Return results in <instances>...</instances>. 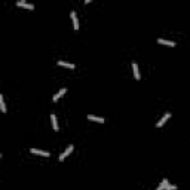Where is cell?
<instances>
[{"label": "cell", "instance_id": "cell-1", "mask_svg": "<svg viewBox=\"0 0 190 190\" xmlns=\"http://www.w3.org/2000/svg\"><path fill=\"white\" fill-rule=\"evenodd\" d=\"M73 149H74V147H73V144H71V146H68V147L65 149V151H63V153L58 156V161H59V162H63L64 159H65V157H67V156H68V155H70L71 151H73Z\"/></svg>", "mask_w": 190, "mask_h": 190}, {"label": "cell", "instance_id": "cell-2", "mask_svg": "<svg viewBox=\"0 0 190 190\" xmlns=\"http://www.w3.org/2000/svg\"><path fill=\"white\" fill-rule=\"evenodd\" d=\"M70 17H71V21H73V27H74V30H79V19H77V15H76L74 11L70 12Z\"/></svg>", "mask_w": 190, "mask_h": 190}, {"label": "cell", "instance_id": "cell-3", "mask_svg": "<svg viewBox=\"0 0 190 190\" xmlns=\"http://www.w3.org/2000/svg\"><path fill=\"white\" fill-rule=\"evenodd\" d=\"M17 6H21V7H27V9H34V5H33V3L24 2V0H18V2H17Z\"/></svg>", "mask_w": 190, "mask_h": 190}, {"label": "cell", "instance_id": "cell-4", "mask_svg": "<svg viewBox=\"0 0 190 190\" xmlns=\"http://www.w3.org/2000/svg\"><path fill=\"white\" fill-rule=\"evenodd\" d=\"M33 155H39V156H45V157H49V151H43V150H39V149H31L30 150Z\"/></svg>", "mask_w": 190, "mask_h": 190}, {"label": "cell", "instance_id": "cell-5", "mask_svg": "<svg viewBox=\"0 0 190 190\" xmlns=\"http://www.w3.org/2000/svg\"><path fill=\"white\" fill-rule=\"evenodd\" d=\"M169 117H171V113H165V115L162 116V119H161V120H159V122L156 123V126H157V128H162V126H163V123H165V122H166V120H168Z\"/></svg>", "mask_w": 190, "mask_h": 190}, {"label": "cell", "instance_id": "cell-6", "mask_svg": "<svg viewBox=\"0 0 190 190\" xmlns=\"http://www.w3.org/2000/svg\"><path fill=\"white\" fill-rule=\"evenodd\" d=\"M88 119L92 120V122H100V123H104V117H100V116H94V115H88Z\"/></svg>", "mask_w": 190, "mask_h": 190}, {"label": "cell", "instance_id": "cell-7", "mask_svg": "<svg viewBox=\"0 0 190 190\" xmlns=\"http://www.w3.org/2000/svg\"><path fill=\"white\" fill-rule=\"evenodd\" d=\"M132 70H134V77L137 80H140L141 79V76H140V70H138V65H137L135 63H132Z\"/></svg>", "mask_w": 190, "mask_h": 190}, {"label": "cell", "instance_id": "cell-8", "mask_svg": "<svg viewBox=\"0 0 190 190\" xmlns=\"http://www.w3.org/2000/svg\"><path fill=\"white\" fill-rule=\"evenodd\" d=\"M65 92H67V89H65V88H63V89H59V91H58V92H57V94L54 95V98H52V100H54V101H58V100H59V98H61V97H63V95H64Z\"/></svg>", "mask_w": 190, "mask_h": 190}, {"label": "cell", "instance_id": "cell-9", "mask_svg": "<svg viewBox=\"0 0 190 190\" xmlns=\"http://www.w3.org/2000/svg\"><path fill=\"white\" fill-rule=\"evenodd\" d=\"M159 45H166V46H175V42H172V40H166V39H159L157 40Z\"/></svg>", "mask_w": 190, "mask_h": 190}, {"label": "cell", "instance_id": "cell-10", "mask_svg": "<svg viewBox=\"0 0 190 190\" xmlns=\"http://www.w3.org/2000/svg\"><path fill=\"white\" fill-rule=\"evenodd\" d=\"M51 120H52V126H54L55 131H58L59 126H58V120H57V116L55 115H51Z\"/></svg>", "mask_w": 190, "mask_h": 190}, {"label": "cell", "instance_id": "cell-11", "mask_svg": "<svg viewBox=\"0 0 190 190\" xmlns=\"http://www.w3.org/2000/svg\"><path fill=\"white\" fill-rule=\"evenodd\" d=\"M57 64H58V65H61V67H67V68H71V70H73V68L76 67L74 64H71V63H65V61H58Z\"/></svg>", "mask_w": 190, "mask_h": 190}, {"label": "cell", "instance_id": "cell-12", "mask_svg": "<svg viewBox=\"0 0 190 190\" xmlns=\"http://www.w3.org/2000/svg\"><path fill=\"white\" fill-rule=\"evenodd\" d=\"M0 110H2V113H6V104H5V98L2 94H0Z\"/></svg>", "mask_w": 190, "mask_h": 190}, {"label": "cell", "instance_id": "cell-13", "mask_svg": "<svg viewBox=\"0 0 190 190\" xmlns=\"http://www.w3.org/2000/svg\"><path fill=\"white\" fill-rule=\"evenodd\" d=\"M168 184H169V181H168V180H166V178H163V181H162V183H161V184H159V187H157L156 190H165V187H166V186H168Z\"/></svg>", "mask_w": 190, "mask_h": 190}, {"label": "cell", "instance_id": "cell-14", "mask_svg": "<svg viewBox=\"0 0 190 190\" xmlns=\"http://www.w3.org/2000/svg\"><path fill=\"white\" fill-rule=\"evenodd\" d=\"M175 189H177V186H171V184H168L165 187V190H175Z\"/></svg>", "mask_w": 190, "mask_h": 190}]
</instances>
